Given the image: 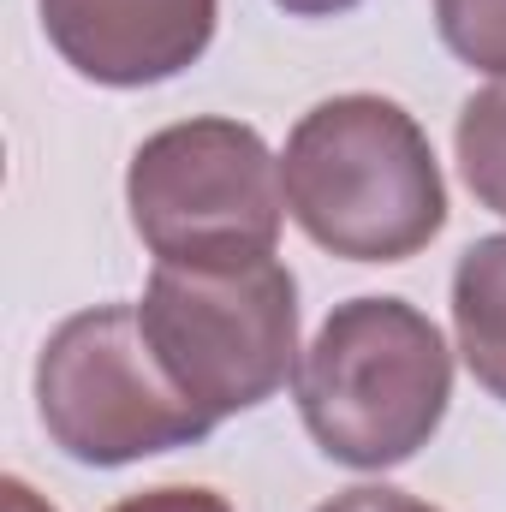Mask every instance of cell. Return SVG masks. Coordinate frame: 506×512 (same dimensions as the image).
<instances>
[{
	"mask_svg": "<svg viewBox=\"0 0 506 512\" xmlns=\"http://www.w3.org/2000/svg\"><path fill=\"white\" fill-rule=\"evenodd\" d=\"M453 149H459V173L471 185V197L506 221V84L477 90L459 108L453 126Z\"/></svg>",
	"mask_w": 506,
	"mask_h": 512,
	"instance_id": "ba28073f",
	"label": "cell"
},
{
	"mask_svg": "<svg viewBox=\"0 0 506 512\" xmlns=\"http://www.w3.org/2000/svg\"><path fill=\"white\" fill-rule=\"evenodd\" d=\"M108 512H233V501L215 495V489H197V483H161V489L114 501Z\"/></svg>",
	"mask_w": 506,
	"mask_h": 512,
	"instance_id": "30bf717a",
	"label": "cell"
},
{
	"mask_svg": "<svg viewBox=\"0 0 506 512\" xmlns=\"http://www.w3.org/2000/svg\"><path fill=\"white\" fill-rule=\"evenodd\" d=\"M292 399L334 465L393 471L435 441L453 399V352L411 298H346L304 346Z\"/></svg>",
	"mask_w": 506,
	"mask_h": 512,
	"instance_id": "7a4b0ae2",
	"label": "cell"
},
{
	"mask_svg": "<svg viewBox=\"0 0 506 512\" xmlns=\"http://www.w3.org/2000/svg\"><path fill=\"white\" fill-rule=\"evenodd\" d=\"M36 411L48 441L96 471L197 447L215 423L155 364L137 304H96L66 316L36 358Z\"/></svg>",
	"mask_w": 506,
	"mask_h": 512,
	"instance_id": "5b68a950",
	"label": "cell"
},
{
	"mask_svg": "<svg viewBox=\"0 0 506 512\" xmlns=\"http://www.w3.org/2000/svg\"><path fill=\"white\" fill-rule=\"evenodd\" d=\"M316 512H441V507H429V501H417L405 489H387V483H364V489L334 495L328 507H316Z\"/></svg>",
	"mask_w": 506,
	"mask_h": 512,
	"instance_id": "8fae6325",
	"label": "cell"
},
{
	"mask_svg": "<svg viewBox=\"0 0 506 512\" xmlns=\"http://www.w3.org/2000/svg\"><path fill=\"white\" fill-rule=\"evenodd\" d=\"M286 215L346 262H405L447 227V179L429 131L387 96L316 102L280 155Z\"/></svg>",
	"mask_w": 506,
	"mask_h": 512,
	"instance_id": "6da1fadb",
	"label": "cell"
},
{
	"mask_svg": "<svg viewBox=\"0 0 506 512\" xmlns=\"http://www.w3.org/2000/svg\"><path fill=\"white\" fill-rule=\"evenodd\" d=\"M0 512H54V507H48L24 477H6V483H0Z\"/></svg>",
	"mask_w": 506,
	"mask_h": 512,
	"instance_id": "7c38bea8",
	"label": "cell"
},
{
	"mask_svg": "<svg viewBox=\"0 0 506 512\" xmlns=\"http://www.w3.org/2000/svg\"><path fill=\"white\" fill-rule=\"evenodd\" d=\"M453 334H459V358L477 376V387L506 405V233H489L459 256Z\"/></svg>",
	"mask_w": 506,
	"mask_h": 512,
	"instance_id": "52a82bcc",
	"label": "cell"
},
{
	"mask_svg": "<svg viewBox=\"0 0 506 512\" xmlns=\"http://www.w3.org/2000/svg\"><path fill=\"white\" fill-rule=\"evenodd\" d=\"M143 340L167 382L209 423L256 411L298 376V280L280 256L239 268L155 262L143 304Z\"/></svg>",
	"mask_w": 506,
	"mask_h": 512,
	"instance_id": "3957f363",
	"label": "cell"
},
{
	"mask_svg": "<svg viewBox=\"0 0 506 512\" xmlns=\"http://www.w3.org/2000/svg\"><path fill=\"white\" fill-rule=\"evenodd\" d=\"M54 54L108 90H143L191 72L209 42L221 0H36Z\"/></svg>",
	"mask_w": 506,
	"mask_h": 512,
	"instance_id": "8992f818",
	"label": "cell"
},
{
	"mask_svg": "<svg viewBox=\"0 0 506 512\" xmlns=\"http://www.w3.org/2000/svg\"><path fill=\"white\" fill-rule=\"evenodd\" d=\"M126 209L155 262L239 268L274 256L286 221L280 155L245 120H179L137 143Z\"/></svg>",
	"mask_w": 506,
	"mask_h": 512,
	"instance_id": "277c9868",
	"label": "cell"
},
{
	"mask_svg": "<svg viewBox=\"0 0 506 512\" xmlns=\"http://www.w3.org/2000/svg\"><path fill=\"white\" fill-rule=\"evenodd\" d=\"M286 18H340V12H352V6H364V0H274Z\"/></svg>",
	"mask_w": 506,
	"mask_h": 512,
	"instance_id": "4fadbf2b",
	"label": "cell"
},
{
	"mask_svg": "<svg viewBox=\"0 0 506 512\" xmlns=\"http://www.w3.org/2000/svg\"><path fill=\"white\" fill-rule=\"evenodd\" d=\"M435 30L453 60L506 78V0H435Z\"/></svg>",
	"mask_w": 506,
	"mask_h": 512,
	"instance_id": "9c48e42d",
	"label": "cell"
}]
</instances>
